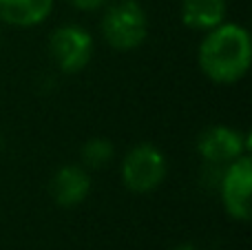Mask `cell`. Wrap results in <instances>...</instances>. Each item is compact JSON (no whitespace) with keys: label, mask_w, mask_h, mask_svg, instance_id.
Returning a JSON list of instances; mask_svg holds the SVG:
<instances>
[{"label":"cell","mask_w":252,"mask_h":250,"mask_svg":"<svg viewBox=\"0 0 252 250\" xmlns=\"http://www.w3.org/2000/svg\"><path fill=\"white\" fill-rule=\"evenodd\" d=\"M113 157V144L106 137H91L82 146V162L89 168H102Z\"/></svg>","instance_id":"obj_10"},{"label":"cell","mask_w":252,"mask_h":250,"mask_svg":"<svg viewBox=\"0 0 252 250\" xmlns=\"http://www.w3.org/2000/svg\"><path fill=\"white\" fill-rule=\"evenodd\" d=\"M173 250H197V248L190 246V244H184V246H177V248H173Z\"/></svg>","instance_id":"obj_12"},{"label":"cell","mask_w":252,"mask_h":250,"mask_svg":"<svg viewBox=\"0 0 252 250\" xmlns=\"http://www.w3.org/2000/svg\"><path fill=\"white\" fill-rule=\"evenodd\" d=\"M199 69L215 84H235L250 71L252 40L237 22H221L199 44Z\"/></svg>","instance_id":"obj_1"},{"label":"cell","mask_w":252,"mask_h":250,"mask_svg":"<svg viewBox=\"0 0 252 250\" xmlns=\"http://www.w3.org/2000/svg\"><path fill=\"white\" fill-rule=\"evenodd\" d=\"M53 11V0H0V20L11 27L42 25Z\"/></svg>","instance_id":"obj_8"},{"label":"cell","mask_w":252,"mask_h":250,"mask_svg":"<svg viewBox=\"0 0 252 250\" xmlns=\"http://www.w3.org/2000/svg\"><path fill=\"white\" fill-rule=\"evenodd\" d=\"M219 190H221V202L228 215L237 221H248L252 190V162L248 155H241L235 162L223 166Z\"/></svg>","instance_id":"obj_5"},{"label":"cell","mask_w":252,"mask_h":250,"mask_svg":"<svg viewBox=\"0 0 252 250\" xmlns=\"http://www.w3.org/2000/svg\"><path fill=\"white\" fill-rule=\"evenodd\" d=\"M0 151H2V137H0Z\"/></svg>","instance_id":"obj_13"},{"label":"cell","mask_w":252,"mask_h":250,"mask_svg":"<svg viewBox=\"0 0 252 250\" xmlns=\"http://www.w3.org/2000/svg\"><path fill=\"white\" fill-rule=\"evenodd\" d=\"M91 193V177L82 166L66 164L51 177V197L64 208L80 206Z\"/></svg>","instance_id":"obj_7"},{"label":"cell","mask_w":252,"mask_h":250,"mask_svg":"<svg viewBox=\"0 0 252 250\" xmlns=\"http://www.w3.org/2000/svg\"><path fill=\"white\" fill-rule=\"evenodd\" d=\"M102 35L118 51H133L146 42L148 16L137 0H120L106 7Z\"/></svg>","instance_id":"obj_2"},{"label":"cell","mask_w":252,"mask_h":250,"mask_svg":"<svg viewBox=\"0 0 252 250\" xmlns=\"http://www.w3.org/2000/svg\"><path fill=\"white\" fill-rule=\"evenodd\" d=\"M248 146V137L241 135L237 128L226 126V124L208 126L197 137V153L213 166H226V164L235 162L237 157L246 155Z\"/></svg>","instance_id":"obj_6"},{"label":"cell","mask_w":252,"mask_h":250,"mask_svg":"<svg viewBox=\"0 0 252 250\" xmlns=\"http://www.w3.org/2000/svg\"><path fill=\"white\" fill-rule=\"evenodd\" d=\"M66 2L73 4L80 11H97V9H102L109 0H66Z\"/></svg>","instance_id":"obj_11"},{"label":"cell","mask_w":252,"mask_h":250,"mask_svg":"<svg viewBox=\"0 0 252 250\" xmlns=\"http://www.w3.org/2000/svg\"><path fill=\"white\" fill-rule=\"evenodd\" d=\"M166 155L151 142L135 144L122 159V182L124 186L135 195H146L159 188V184L166 180Z\"/></svg>","instance_id":"obj_3"},{"label":"cell","mask_w":252,"mask_h":250,"mask_svg":"<svg viewBox=\"0 0 252 250\" xmlns=\"http://www.w3.org/2000/svg\"><path fill=\"white\" fill-rule=\"evenodd\" d=\"M182 22L188 29L210 31L226 22L228 2L226 0H182Z\"/></svg>","instance_id":"obj_9"},{"label":"cell","mask_w":252,"mask_h":250,"mask_svg":"<svg viewBox=\"0 0 252 250\" xmlns=\"http://www.w3.org/2000/svg\"><path fill=\"white\" fill-rule=\"evenodd\" d=\"M49 53L62 73H80L93 58V38L80 25H62L51 33Z\"/></svg>","instance_id":"obj_4"}]
</instances>
